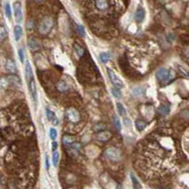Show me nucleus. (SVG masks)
Here are the masks:
<instances>
[{"mask_svg":"<svg viewBox=\"0 0 189 189\" xmlns=\"http://www.w3.org/2000/svg\"><path fill=\"white\" fill-rule=\"evenodd\" d=\"M56 87H57L58 91H60L61 93L67 92L69 90V86L65 81H59L56 84Z\"/></svg>","mask_w":189,"mask_h":189,"instance_id":"a211bd4d","label":"nucleus"},{"mask_svg":"<svg viewBox=\"0 0 189 189\" xmlns=\"http://www.w3.org/2000/svg\"><path fill=\"white\" fill-rule=\"evenodd\" d=\"M99 59L103 64H107L110 61V59H111V56H110V54L108 52H101L99 54Z\"/></svg>","mask_w":189,"mask_h":189,"instance_id":"b1692460","label":"nucleus"},{"mask_svg":"<svg viewBox=\"0 0 189 189\" xmlns=\"http://www.w3.org/2000/svg\"><path fill=\"white\" fill-rule=\"evenodd\" d=\"M169 111H170V107H169V105H167V104L161 105V107L159 108V113L162 115H167V114H169Z\"/></svg>","mask_w":189,"mask_h":189,"instance_id":"393cba45","label":"nucleus"},{"mask_svg":"<svg viewBox=\"0 0 189 189\" xmlns=\"http://www.w3.org/2000/svg\"><path fill=\"white\" fill-rule=\"evenodd\" d=\"M1 184H1V178H0V188H1Z\"/></svg>","mask_w":189,"mask_h":189,"instance_id":"4c0bfd02","label":"nucleus"},{"mask_svg":"<svg viewBox=\"0 0 189 189\" xmlns=\"http://www.w3.org/2000/svg\"><path fill=\"white\" fill-rule=\"evenodd\" d=\"M52 161H53V164L55 167H58L59 164V161H60V153L58 151H53V156H52Z\"/></svg>","mask_w":189,"mask_h":189,"instance_id":"cd10ccee","label":"nucleus"},{"mask_svg":"<svg viewBox=\"0 0 189 189\" xmlns=\"http://www.w3.org/2000/svg\"><path fill=\"white\" fill-rule=\"evenodd\" d=\"M106 158L110 161L112 162H118L121 160V157H122V154H121V151L118 149L117 148H114V147H110L108 148L105 152H104Z\"/></svg>","mask_w":189,"mask_h":189,"instance_id":"f03ea898","label":"nucleus"},{"mask_svg":"<svg viewBox=\"0 0 189 189\" xmlns=\"http://www.w3.org/2000/svg\"><path fill=\"white\" fill-rule=\"evenodd\" d=\"M75 142H76V138L73 135L65 134V135L62 136V144L67 146V147L70 146V145H72L73 143H75Z\"/></svg>","mask_w":189,"mask_h":189,"instance_id":"f3484780","label":"nucleus"},{"mask_svg":"<svg viewBox=\"0 0 189 189\" xmlns=\"http://www.w3.org/2000/svg\"><path fill=\"white\" fill-rule=\"evenodd\" d=\"M45 114H46L47 119H48L53 125L56 126V125L59 124V118L57 117V115L55 114V113L52 111V110H50V109H46Z\"/></svg>","mask_w":189,"mask_h":189,"instance_id":"9d476101","label":"nucleus"},{"mask_svg":"<svg viewBox=\"0 0 189 189\" xmlns=\"http://www.w3.org/2000/svg\"><path fill=\"white\" fill-rule=\"evenodd\" d=\"M5 13H6V16L11 19L12 17V8H11V5L9 3H7L5 5Z\"/></svg>","mask_w":189,"mask_h":189,"instance_id":"c756f323","label":"nucleus"},{"mask_svg":"<svg viewBox=\"0 0 189 189\" xmlns=\"http://www.w3.org/2000/svg\"><path fill=\"white\" fill-rule=\"evenodd\" d=\"M96 137H97L98 140H99L101 142H106L112 137V133H111V131H101L98 132V134L96 135Z\"/></svg>","mask_w":189,"mask_h":189,"instance_id":"1a4fd4ad","label":"nucleus"},{"mask_svg":"<svg viewBox=\"0 0 189 189\" xmlns=\"http://www.w3.org/2000/svg\"><path fill=\"white\" fill-rule=\"evenodd\" d=\"M133 94H134L135 97H141L142 94H144V91L141 87H137V88H135L134 90H133Z\"/></svg>","mask_w":189,"mask_h":189,"instance_id":"473e14b6","label":"nucleus"},{"mask_svg":"<svg viewBox=\"0 0 189 189\" xmlns=\"http://www.w3.org/2000/svg\"><path fill=\"white\" fill-rule=\"evenodd\" d=\"M13 33H14V39L15 41L18 42L23 36V28L20 25H16L13 28Z\"/></svg>","mask_w":189,"mask_h":189,"instance_id":"dca6fc26","label":"nucleus"},{"mask_svg":"<svg viewBox=\"0 0 189 189\" xmlns=\"http://www.w3.org/2000/svg\"><path fill=\"white\" fill-rule=\"evenodd\" d=\"M111 92L113 94V96L117 98V99H120L122 98V93H121V90L119 88L115 87V86H114V87L111 88Z\"/></svg>","mask_w":189,"mask_h":189,"instance_id":"5701e85b","label":"nucleus"},{"mask_svg":"<svg viewBox=\"0 0 189 189\" xmlns=\"http://www.w3.org/2000/svg\"><path fill=\"white\" fill-rule=\"evenodd\" d=\"M25 74H26V78L27 81H29L30 80H32L33 78V71L32 68H31V65L29 64V61L26 62V66H25Z\"/></svg>","mask_w":189,"mask_h":189,"instance_id":"2eb2a0df","label":"nucleus"},{"mask_svg":"<svg viewBox=\"0 0 189 189\" xmlns=\"http://www.w3.org/2000/svg\"><path fill=\"white\" fill-rule=\"evenodd\" d=\"M35 1L37 2V3H39V4H41V3H43L45 0H35Z\"/></svg>","mask_w":189,"mask_h":189,"instance_id":"e433bc0d","label":"nucleus"},{"mask_svg":"<svg viewBox=\"0 0 189 189\" xmlns=\"http://www.w3.org/2000/svg\"><path fill=\"white\" fill-rule=\"evenodd\" d=\"M28 47L32 51H38L41 49L42 45L41 42L37 38H29L28 39Z\"/></svg>","mask_w":189,"mask_h":189,"instance_id":"6e6552de","label":"nucleus"},{"mask_svg":"<svg viewBox=\"0 0 189 189\" xmlns=\"http://www.w3.org/2000/svg\"><path fill=\"white\" fill-rule=\"evenodd\" d=\"M8 78H9L10 85L12 86V87H19V86H21L20 78L17 76H15L14 74H12L11 76H8Z\"/></svg>","mask_w":189,"mask_h":189,"instance_id":"4468645a","label":"nucleus"},{"mask_svg":"<svg viewBox=\"0 0 189 189\" xmlns=\"http://www.w3.org/2000/svg\"><path fill=\"white\" fill-rule=\"evenodd\" d=\"M18 57H19L20 61L23 64V62L25 61V51H24L23 48H20V49L18 50Z\"/></svg>","mask_w":189,"mask_h":189,"instance_id":"2f4dec72","label":"nucleus"},{"mask_svg":"<svg viewBox=\"0 0 189 189\" xmlns=\"http://www.w3.org/2000/svg\"><path fill=\"white\" fill-rule=\"evenodd\" d=\"M45 167L46 169H48L49 168V164H48V157H45Z\"/></svg>","mask_w":189,"mask_h":189,"instance_id":"c9c22d12","label":"nucleus"},{"mask_svg":"<svg viewBox=\"0 0 189 189\" xmlns=\"http://www.w3.org/2000/svg\"><path fill=\"white\" fill-rule=\"evenodd\" d=\"M113 122H114V126H115L116 130H117L118 131H120L121 129H122V124H121V121H120L119 118H118L117 115H114V116H113Z\"/></svg>","mask_w":189,"mask_h":189,"instance_id":"bb28decb","label":"nucleus"},{"mask_svg":"<svg viewBox=\"0 0 189 189\" xmlns=\"http://www.w3.org/2000/svg\"><path fill=\"white\" fill-rule=\"evenodd\" d=\"M54 26V21L51 17L45 16L44 17L38 27V31L41 35H47L52 30Z\"/></svg>","mask_w":189,"mask_h":189,"instance_id":"f257e3e1","label":"nucleus"},{"mask_svg":"<svg viewBox=\"0 0 189 189\" xmlns=\"http://www.w3.org/2000/svg\"><path fill=\"white\" fill-rule=\"evenodd\" d=\"M49 137L53 141L56 140V138H57V131H56V129H54V128H50L49 129Z\"/></svg>","mask_w":189,"mask_h":189,"instance_id":"7c9ffc66","label":"nucleus"},{"mask_svg":"<svg viewBox=\"0 0 189 189\" xmlns=\"http://www.w3.org/2000/svg\"><path fill=\"white\" fill-rule=\"evenodd\" d=\"M7 36H8L7 29L3 26H0V41H3L4 39L7 38Z\"/></svg>","mask_w":189,"mask_h":189,"instance_id":"c85d7f7f","label":"nucleus"},{"mask_svg":"<svg viewBox=\"0 0 189 189\" xmlns=\"http://www.w3.org/2000/svg\"><path fill=\"white\" fill-rule=\"evenodd\" d=\"M145 16H146L145 10L143 9V8H138L135 12V14H134V18H135L136 22H138V23L143 22V20L145 19Z\"/></svg>","mask_w":189,"mask_h":189,"instance_id":"f8f14e48","label":"nucleus"},{"mask_svg":"<svg viewBox=\"0 0 189 189\" xmlns=\"http://www.w3.org/2000/svg\"><path fill=\"white\" fill-rule=\"evenodd\" d=\"M58 148V143L56 141H53L52 142V151H56V149Z\"/></svg>","mask_w":189,"mask_h":189,"instance_id":"f704fd0d","label":"nucleus"},{"mask_svg":"<svg viewBox=\"0 0 189 189\" xmlns=\"http://www.w3.org/2000/svg\"><path fill=\"white\" fill-rule=\"evenodd\" d=\"M74 51H75L76 55L78 58H81L84 55V48L81 45H78V44H75L74 45Z\"/></svg>","mask_w":189,"mask_h":189,"instance_id":"6ab92c4d","label":"nucleus"},{"mask_svg":"<svg viewBox=\"0 0 189 189\" xmlns=\"http://www.w3.org/2000/svg\"><path fill=\"white\" fill-rule=\"evenodd\" d=\"M10 81H9V78L8 77H2L0 78V88H3V89H7L10 87Z\"/></svg>","mask_w":189,"mask_h":189,"instance_id":"aec40b11","label":"nucleus"},{"mask_svg":"<svg viewBox=\"0 0 189 189\" xmlns=\"http://www.w3.org/2000/svg\"><path fill=\"white\" fill-rule=\"evenodd\" d=\"M78 33L80 34L81 37H84L85 36V29H84V27L80 25L78 26Z\"/></svg>","mask_w":189,"mask_h":189,"instance_id":"72a5a7b5","label":"nucleus"},{"mask_svg":"<svg viewBox=\"0 0 189 189\" xmlns=\"http://www.w3.org/2000/svg\"><path fill=\"white\" fill-rule=\"evenodd\" d=\"M156 78H157V80H158L159 81H162V82L169 81L171 78V71H169L167 68L161 67V68H159L158 71H157Z\"/></svg>","mask_w":189,"mask_h":189,"instance_id":"423d86ee","label":"nucleus"},{"mask_svg":"<svg viewBox=\"0 0 189 189\" xmlns=\"http://www.w3.org/2000/svg\"><path fill=\"white\" fill-rule=\"evenodd\" d=\"M116 108H117V112H118V114L119 115L124 116V115L127 114V111H126L125 107L122 105V103H120V102L116 103Z\"/></svg>","mask_w":189,"mask_h":189,"instance_id":"a878e982","label":"nucleus"},{"mask_svg":"<svg viewBox=\"0 0 189 189\" xmlns=\"http://www.w3.org/2000/svg\"><path fill=\"white\" fill-rule=\"evenodd\" d=\"M147 127V123L144 121V120H142V119H139L135 122V128L138 131H143L145 130V128Z\"/></svg>","mask_w":189,"mask_h":189,"instance_id":"4be33fe9","label":"nucleus"},{"mask_svg":"<svg viewBox=\"0 0 189 189\" xmlns=\"http://www.w3.org/2000/svg\"><path fill=\"white\" fill-rule=\"evenodd\" d=\"M65 116L67 119L72 122V123H77L81 120V115L75 108H69L66 110L65 112Z\"/></svg>","mask_w":189,"mask_h":189,"instance_id":"39448f33","label":"nucleus"},{"mask_svg":"<svg viewBox=\"0 0 189 189\" xmlns=\"http://www.w3.org/2000/svg\"><path fill=\"white\" fill-rule=\"evenodd\" d=\"M28 87H29V92L31 94L32 99L35 102H37V88H36V84H35L34 78H32V80H30L28 81Z\"/></svg>","mask_w":189,"mask_h":189,"instance_id":"9b49d317","label":"nucleus"},{"mask_svg":"<svg viewBox=\"0 0 189 189\" xmlns=\"http://www.w3.org/2000/svg\"><path fill=\"white\" fill-rule=\"evenodd\" d=\"M131 183H132V187L133 189H142V185L139 183V181L137 180V178L131 173Z\"/></svg>","mask_w":189,"mask_h":189,"instance_id":"412c9836","label":"nucleus"},{"mask_svg":"<svg viewBox=\"0 0 189 189\" xmlns=\"http://www.w3.org/2000/svg\"><path fill=\"white\" fill-rule=\"evenodd\" d=\"M107 72H108V76H109V78H110V80H111V82L114 84V86H115V87L119 88V89L123 88L124 83H123V81L120 80V78L118 77V76L114 72V71H113L112 69H110V68L107 69Z\"/></svg>","mask_w":189,"mask_h":189,"instance_id":"20e7f679","label":"nucleus"},{"mask_svg":"<svg viewBox=\"0 0 189 189\" xmlns=\"http://www.w3.org/2000/svg\"><path fill=\"white\" fill-rule=\"evenodd\" d=\"M13 12L15 21L17 23H21L23 20V12H22V7L19 2H15L13 4Z\"/></svg>","mask_w":189,"mask_h":189,"instance_id":"0eeeda50","label":"nucleus"},{"mask_svg":"<svg viewBox=\"0 0 189 189\" xmlns=\"http://www.w3.org/2000/svg\"><path fill=\"white\" fill-rule=\"evenodd\" d=\"M5 67H6V70L8 71V72H10L12 74L16 73V65H15V62L12 60H11V59L7 60Z\"/></svg>","mask_w":189,"mask_h":189,"instance_id":"ddd939ff","label":"nucleus"},{"mask_svg":"<svg viewBox=\"0 0 189 189\" xmlns=\"http://www.w3.org/2000/svg\"><path fill=\"white\" fill-rule=\"evenodd\" d=\"M96 9L100 12H108L111 10V1L110 0H94Z\"/></svg>","mask_w":189,"mask_h":189,"instance_id":"7ed1b4c3","label":"nucleus"}]
</instances>
